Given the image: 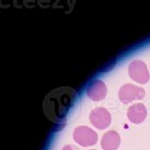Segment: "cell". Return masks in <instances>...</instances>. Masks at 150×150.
<instances>
[{"label": "cell", "mask_w": 150, "mask_h": 150, "mask_svg": "<svg viewBox=\"0 0 150 150\" xmlns=\"http://www.w3.org/2000/svg\"><path fill=\"white\" fill-rule=\"evenodd\" d=\"M106 92H108L106 86L102 80H93L86 88L88 97L94 101H99L105 98Z\"/></svg>", "instance_id": "6"}, {"label": "cell", "mask_w": 150, "mask_h": 150, "mask_svg": "<svg viewBox=\"0 0 150 150\" xmlns=\"http://www.w3.org/2000/svg\"><path fill=\"white\" fill-rule=\"evenodd\" d=\"M73 139L82 146H91L98 141L97 133L88 126H78L73 131Z\"/></svg>", "instance_id": "2"}, {"label": "cell", "mask_w": 150, "mask_h": 150, "mask_svg": "<svg viewBox=\"0 0 150 150\" xmlns=\"http://www.w3.org/2000/svg\"><path fill=\"white\" fill-rule=\"evenodd\" d=\"M76 96L75 90L70 87H60L53 90L43 102V110L46 116L54 122L62 121L73 105Z\"/></svg>", "instance_id": "1"}, {"label": "cell", "mask_w": 150, "mask_h": 150, "mask_svg": "<svg viewBox=\"0 0 150 150\" xmlns=\"http://www.w3.org/2000/svg\"><path fill=\"white\" fill-rule=\"evenodd\" d=\"M120 144V135L116 131H114V130L108 131L102 137L101 146L104 150H117Z\"/></svg>", "instance_id": "8"}, {"label": "cell", "mask_w": 150, "mask_h": 150, "mask_svg": "<svg viewBox=\"0 0 150 150\" xmlns=\"http://www.w3.org/2000/svg\"><path fill=\"white\" fill-rule=\"evenodd\" d=\"M92 150H94V149H92Z\"/></svg>", "instance_id": "10"}, {"label": "cell", "mask_w": 150, "mask_h": 150, "mask_svg": "<svg viewBox=\"0 0 150 150\" xmlns=\"http://www.w3.org/2000/svg\"><path fill=\"white\" fill-rule=\"evenodd\" d=\"M90 122L98 129H105L111 122V115L104 107H97L93 109L89 115Z\"/></svg>", "instance_id": "5"}, {"label": "cell", "mask_w": 150, "mask_h": 150, "mask_svg": "<svg viewBox=\"0 0 150 150\" xmlns=\"http://www.w3.org/2000/svg\"><path fill=\"white\" fill-rule=\"evenodd\" d=\"M128 75L134 81L144 84L149 80L150 76L147 66L141 60H134L128 67Z\"/></svg>", "instance_id": "4"}, {"label": "cell", "mask_w": 150, "mask_h": 150, "mask_svg": "<svg viewBox=\"0 0 150 150\" xmlns=\"http://www.w3.org/2000/svg\"><path fill=\"white\" fill-rule=\"evenodd\" d=\"M62 150H79V149H78L76 146H74V145H70V144H69V145H66V146L63 147Z\"/></svg>", "instance_id": "9"}, {"label": "cell", "mask_w": 150, "mask_h": 150, "mask_svg": "<svg viewBox=\"0 0 150 150\" xmlns=\"http://www.w3.org/2000/svg\"><path fill=\"white\" fill-rule=\"evenodd\" d=\"M145 96V91L144 88L135 86L130 83L123 85L119 90V100L126 104L133 100H142Z\"/></svg>", "instance_id": "3"}, {"label": "cell", "mask_w": 150, "mask_h": 150, "mask_svg": "<svg viewBox=\"0 0 150 150\" xmlns=\"http://www.w3.org/2000/svg\"><path fill=\"white\" fill-rule=\"evenodd\" d=\"M147 110L146 107L143 103H136L131 105L128 108L127 111V118L132 123L139 124L142 123L146 118Z\"/></svg>", "instance_id": "7"}]
</instances>
